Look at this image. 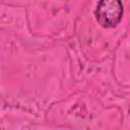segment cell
I'll return each instance as SVG.
<instances>
[{
	"label": "cell",
	"instance_id": "cell-1",
	"mask_svg": "<svg viewBox=\"0 0 130 130\" xmlns=\"http://www.w3.org/2000/svg\"><path fill=\"white\" fill-rule=\"evenodd\" d=\"M98 22L106 28L116 27L123 16L121 0H100L94 11Z\"/></svg>",
	"mask_w": 130,
	"mask_h": 130
}]
</instances>
